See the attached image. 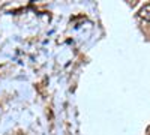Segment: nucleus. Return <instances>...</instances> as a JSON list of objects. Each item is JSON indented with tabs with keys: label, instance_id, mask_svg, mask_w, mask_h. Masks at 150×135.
<instances>
[{
	"label": "nucleus",
	"instance_id": "nucleus-1",
	"mask_svg": "<svg viewBox=\"0 0 150 135\" xmlns=\"http://www.w3.org/2000/svg\"><path fill=\"white\" fill-rule=\"evenodd\" d=\"M138 15H140V18H141V20H144V21L150 23V3H146V5L140 9Z\"/></svg>",
	"mask_w": 150,
	"mask_h": 135
}]
</instances>
